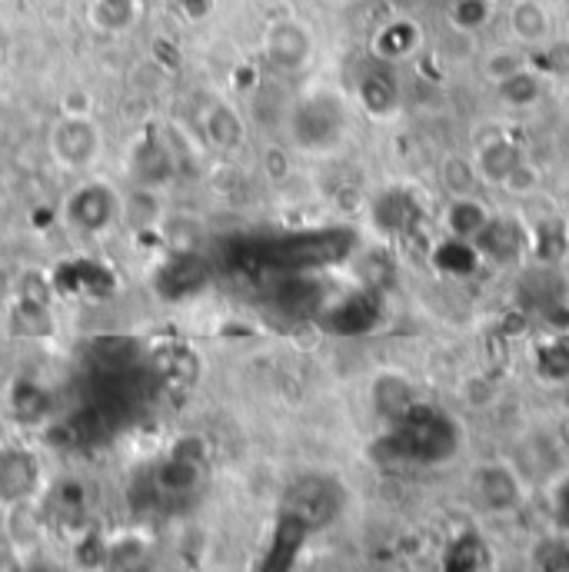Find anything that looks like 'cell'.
<instances>
[{"label":"cell","instance_id":"2e32d148","mask_svg":"<svg viewBox=\"0 0 569 572\" xmlns=\"http://www.w3.org/2000/svg\"><path fill=\"white\" fill-rule=\"evenodd\" d=\"M526 157H523V150L513 144V141H493V144H486L483 150H480V157H476V167H480V173L486 177V180H493V183H506V177H510L520 163H523Z\"/></svg>","mask_w":569,"mask_h":572},{"label":"cell","instance_id":"ba28073f","mask_svg":"<svg viewBox=\"0 0 569 572\" xmlns=\"http://www.w3.org/2000/svg\"><path fill=\"white\" fill-rule=\"evenodd\" d=\"M117 214V200L107 186H84L71 197L68 204V217L81 233H100Z\"/></svg>","mask_w":569,"mask_h":572},{"label":"cell","instance_id":"83f0119b","mask_svg":"<svg viewBox=\"0 0 569 572\" xmlns=\"http://www.w3.org/2000/svg\"><path fill=\"white\" fill-rule=\"evenodd\" d=\"M47 393H40L37 387H21V393H17V413L21 416H27V419H37V416H44L47 413Z\"/></svg>","mask_w":569,"mask_h":572},{"label":"cell","instance_id":"44dd1931","mask_svg":"<svg viewBox=\"0 0 569 572\" xmlns=\"http://www.w3.org/2000/svg\"><path fill=\"white\" fill-rule=\"evenodd\" d=\"M94 369L110 373V369H131L137 366V343L126 337H104L90 350Z\"/></svg>","mask_w":569,"mask_h":572},{"label":"cell","instance_id":"8992f818","mask_svg":"<svg viewBox=\"0 0 569 572\" xmlns=\"http://www.w3.org/2000/svg\"><path fill=\"white\" fill-rule=\"evenodd\" d=\"M476 250L483 260H493V264H513L523 257V250L530 243L526 230L510 220V217H489V223L476 233Z\"/></svg>","mask_w":569,"mask_h":572},{"label":"cell","instance_id":"7a4b0ae2","mask_svg":"<svg viewBox=\"0 0 569 572\" xmlns=\"http://www.w3.org/2000/svg\"><path fill=\"white\" fill-rule=\"evenodd\" d=\"M350 250H353L350 230H310V233H287L280 240L264 243V260H267V270L306 273V270L343 260Z\"/></svg>","mask_w":569,"mask_h":572},{"label":"cell","instance_id":"cb8c5ba5","mask_svg":"<svg viewBox=\"0 0 569 572\" xmlns=\"http://www.w3.org/2000/svg\"><path fill=\"white\" fill-rule=\"evenodd\" d=\"M489 17H493V0H453L450 4V21L463 34L483 31Z\"/></svg>","mask_w":569,"mask_h":572},{"label":"cell","instance_id":"ffe728a7","mask_svg":"<svg viewBox=\"0 0 569 572\" xmlns=\"http://www.w3.org/2000/svg\"><path fill=\"white\" fill-rule=\"evenodd\" d=\"M310 53V37L303 27L296 24H280L270 34V57L280 63V68H300Z\"/></svg>","mask_w":569,"mask_h":572},{"label":"cell","instance_id":"f546056e","mask_svg":"<svg viewBox=\"0 0 569 572\" xmlns=\"http://www.w3.org/2000/svg\"><path fill=\"white\" fill-rule=\"evenodd\" d=\"M546 369H549V376L569 373V350H566L562 343L546 346V353H543V373H546Z\"/></svg>","mask_w":569,"mask_h":572},{"label":"cell","instance_id":"4dcf8cb0","mask_svg":"<svg viewBox=\"0 0 569 572\" xmlns=\"http://www.w3.org/2000/svg\"><path fill=\"white\" fill-rule=\"evenodd\" d=\"M556 520L569 533V479L556 489Z\"/></svg>","mask_w":569,"mask_h":572},{"label":"cell","instance_id":"4fadbf2b","mask_svg":"<svg viewBox=\"0 0 569 572\" xmlns=\"http://www.w3.org/2000/svg\"><path fill=\"white\" fill-rule=\"evenodd\" d=\"M356 90H360V100H363V107H366L370 113H390V110H397V104H400V84H397V77L384 68V63H379V68H370V71L360 77Z\"/></svg>","mask_w":569,"mask_h":572},{"label":"cell","instance_id":"52a82bcc","mask_svg":"<svg viewBox=\"0 0 569 572\" xmlns=\"http://www.w3.org/2000/svg\"><path fill=\"white\" fill-rule=\"evenodd\" d=\"M274 306L290 316V320H306V316H320L324 309V290L306 273H293L274 290Z\"/></svg>","mask_w":569,"mask_h":572},{"label":"cell","instance_id":"836d02e7","mask_svg":"<svg viewBox=\"0 0 569 572\" xmlns=\"http://www.w3.org/2000/svg\"><path fill=\"white\" fill-rule=\"evenodd\" d=\"M340 4H347V0H340Z\"/></svg>","mask_w":569,"mask_h":572},{"label":"cell","instance_id":"6da1fadb","mask_svg":"<svg viewBox=\"0 0 569 572\" xmlns=\"http://www.w3.org/2000/svg\"><path fill=\"white\" fill-rule=\"evenodd\" d=\"M460 447L457 423L433 406L413 403L403 416L394 419V433L387 436V457L407 463H439L450 460Z\"/></svg>","mask_w":569,"mask_h":572},{"label":"cell","instance_id":"3957f363","mask_svg":"<svg viewBox=\"0 0 569 572\" xmlns=\"http://www.w3.org/2000/svg\"><path fill=\"white\" fill-rule=\"evenodd\" d=\"M343 506V492L327 476H303L287 492V516L303 523L306 530L327 526Z\"/></svg>","mask_w":569,"mask_h":572},{"label":"cell","instance_id":"8fae6325","mask_svg":"<svg viewBox=\"0 0 569 572\" xmlns=\"http://www.w3.org/2000/svg\"><path fill=\"white\" fill-rule=\"evenodd\" d=\"M483 257L473 240H460V236H443L433 250V267L439 273L450 277H473L480 270Z\"/></svg>","mask_w":569,"mask_h":572},{"label":"cell","instance_id":"603a6c76","mask_svg":"<svg viewBox=\"0 0 569 572\" xmlns=\"http://www.w3.org/2000/svg\"><path fill=\"white\" fill-rule=\"evenodd\" d=\"M496 90H499V97L510 104V107H533L543 97V81H540V74H533V71L523 68L513 77L499 81Z\"/></svg>","mask_w":569,"mask_h":572},{"label":"cell","instance_id":"7402d4cb","mask_svg":"<svg viewBox=\"0 0 569 572\" xmlns=\"http://www.w3.org/2000/svg\"><path fill=\"white\" fill-rule=\"evenodd\" d=\"M566 223L562 220H543L536 227V233L530 236L533 250H536V257L543 260V267L549 264H559L566 257V250H569V240H566Z\"/></svg>","mask_w":569,"mask_h":572},{"label":"cell","instance_id":"1f68e13d","mask_svg":"<svg viewBox=\"0 0 569 572\" xmlns=\"http://www.w3.org/2000/svg\"><path fill=\"white\" fill-rule=\"evenodd\" d=\"M390 4H394V8H397L400 14H413V11H416V8L423 4V0H390Z\"/></svg>","mask_w":569,"mask_h":572},{"label":"cell","instance_id":"30bf717a","mask_svg":"<svg viewBox=\"0 0 569 572\" xmlns=\"http://www.w3.org/2000/svg\"><path fill=\"white\" fill-rule=\"evenodd\" d=\"M37 460L24 450H8L0 453V499L4 502H21L34 492L37 486Z\"/></svg>","mask_w":569,"mask_h":572},{"label":"cell","instance_id":"d6a6232c","mask_svg":"<svg viewBox=\"0 0 569 572\" xmlns=\"http://www.w3.org/2000/svg\"><path fill=\"white\" fill-rule=\"evenodd\" d=\"M31 572H53V569H31Z\"/></svg>","mask_w":569,"mask_h":572},{"label":"cell","instance_id":"4316f807","mask_svg":"<svg viewBox=\"0 0 569 572\" xmlns=\"http://www.w3.org/2000/svg\"><path fill=\"white\" fill-rule=\"evenodd\" d=\"M50 502H53L57 516L74 520V516L84 513V486H77V483H63V486H57V492H53Z\"/></svg>","mask_w":569,"mask_h":572},{"label":"cell","instance_id":"d4e9b609","mask_svg":"<svg viewBox=\"0 0 569 572\" xmlns=\"http://www.w3.org/2000/svg\"><path fill=\"white\" fill-rule=\"evenodd\" d=\"M204 134H207V141L214 147H233L240 141V123H237V117L227 107L214 104V110L204 120Z\"/></svg>","mask_w":569,"mask_h":572},{"label":"cell","instance_id":"f1b7e54d","mask_svg":"<svg viewBox=\"0 0 569 572\" xmlns=\"http://www.w3.org/2000/svg\"><path fill=\"white\" fill-rule=\"evenodd\" d=\"M506 190H513V194H530V190L536 186V170L523 160L510 177H506V183H503Z\"/></svg>","mask_w":569,"mask_h":572},{"label":"cell","instance_id":"e0dca14e","mask_svg":"<svg viewBox=\"0 0 569 572\" xmlns=\"http://www.w3.org/2000/svg\"><path fill=\"white\" fill-rule=\"evenodd\" d=\"M373 47H376L379 60H400V57H407V53H413L420 47V27L413 21H407V17L390 21V24L379 27Z\"/></svg>","mask_w":569,"mask_h":572},{"label":"cell","instance_id":"5bb4252c","mask_svg":"<svg viewBox=\"0 0 569 572\" xmlns=\"http://www.w3.org/2000/svg\"><path fill=\"white\" fill-rule=\"evenodd\" d=\"M373 217L390 233H410L420 223V204L413 194H407V190H390V194L379 197Z\"/></svg>","mask_w":569,"mask_h":572},{"label":"cell","instance_id":"5b68a950","mask_svg":"<svg viewBox=\"0 0 569 572\" xmlns=\"http://www.w3.org/2000/svg\"><path fill=\"white\" fill-rule=\"evenodd\" d=\"M379 313H384V303H379V296L370 293V290L350 293V296L340 300L337 306L320 309L324 327H327L330 333H340V337H356V333L373 330V327L379 324Z\"/></svg>","mask_w":569,"mask_h":572},{"label":"cell","instance_id":"d6986e66","mask_svg":"<svg viewBox=\"0 0 569 572\" xmlns=\"http://www.w3.org/2000/svg\"><path fill=\"white\" fill-rule=\"evenodd\" d=\"M489 217H493V214H489L480 200L460 194V197L450 204V210H447V230H450V236L476 240V233L489 223Z\"/></svg>","mask_w":569,"mask_h":572},{"label":"cell","instance_id":"9c48e42d","mask_svg":"<svg viewBox=\"0 0 569 572\" xmlns=\"http://www.w3.org/2000/svg\"><path fill=\"white\" fill-rule=\"evenodd\" d=\"M210 280V267L204 257H194V253H183V257H173L160 273H157V290L170 300L177 296H190L197 293L204 283Z\"/></svg>","mask_w":569,"mask_h":572},{"label":"cell","instance_id":"ac0fdd59","mask_svg":"<svg viewBox=\"0 0 569 572\" xmlns=\"http://www.w3.org/2000/svg\"><path fill=\"white\" fill-rule=\"evenodd\" d=\"M60 160L68 163H87L97 150V137H94V126L90 123H81V120H71L63 123L57 131V141H53Z\"/></svg>","mask_w":569,"mask_h":572},{"label":"cell","instance_id":"277c9868","mask_svg":"<svg viewBox=\"0 0 569 572\" xmlns=\"http://www.w3.org/2000/svg\"><path fill=\"white\" fill-rule=\"evenodd\" d=\"M343 107L334 97H310L293 113V131L306 147H327L343 134Z\"/></svg>","mask_w":569,"mask_h":572},{"label":"cell","instance_id":"7c38bea8","mask_svg":"<svg viewBox=\"0 0 569 572\" xmlns=\"http://www.w3.org/2000/svg\"><path fill=\"white\" fill-rule=\"evenodd\" d=\"M476 496L483 499L486 510H496V513L510 510V506H517V499H520L517 476L506 466H486L476 476Z\"/></svg>","mask_w":569,"mask_h":572},{"label":"cell","instance_id":"484cf974","mask_svg":"<svg viewBox=\"0 0 569 572\" xmlns=\"http://www.w3.org/2000/svg\"><path fill=\"white\" fill-rule=\"evenodd\" d=\"M523 68H526V60H523L520 50H493V53L486 57V63H483V71H486V77H489L493 84H499V81H506V77H513V74L523 71Z\"/></svg>","mask_w":569,"mask_h":572},{"label":"cell","instance_id":"9a60e30c","mask_svg":"<svg viewBox=\"0 0 569 572\" xmlns=\"http://www.w3.org/2000/svg\"><path fill=\"white\" fill-rule=\"evenodd\" d=\"M510 31L520 44H543L549 37V11L540 0H517L510 11Z\"/></svg>","mask_w":569,"mask_h":572}]
</instances>
